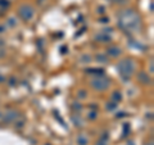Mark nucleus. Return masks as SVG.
I'll return each instance as SVG.
<instances>
[{
	"label": "nucleus",
	"instance_id": "f257e3e1",
	"mask_svg": "<svg viewBox=\"0 0 154 145\" xmlns=\"http://www.w3.org/2000/svg\"><path fill=\"white\" fill-rule=\"evenodd\" d=\"M118 26L126 32H139L141 30V19L132 9H125L118 14Z\"/></svg>",
	"mask_w": 154,
	"mask_h": 145
},
{
	"label": "nucleus",
	"instance_id": "f03ea898",
	"mask_svg": "<svg viewBox=\"0 0 154 145\" xmlns=\"http://www.w3.org/2000/svg\"><path fill=\"white\" fill-rule=\"evenodd\" d=\"M117 69L122 77H130L135 71V63L131 59H123L117 64Z\"/></svg>",
	"mask_w": 154,
	"mask_h": 145
},
{
	"label": "nucleus",
	"instance_id": "7ed1b4c3",
	"mask_svg": "<svg viewBox=\"0 0 154 145\" xmlns=\"http://www.w3.org/2000/svg\"><path fill=\"white\" fill-rule=\"evenodd\" d=\"M91 86L95 89V90H99V91H103V90H107L109 88V80L105 79L103 76H99L94 79L91 81Z\"/></svg>",
	"mask_w": 154,
	"mask_h": 145
},
{
	"label": "nucleus",
	"instance_id": "20e7f679",
	"mask_svg": "<svg viewBox=\"0 0 154 145\" xmlns=\"http://www.w3.org/2000/svg\"><path fill=\"white\" fill-rule=\"evenodd\" d=\"M18 13L19 16H21V18L23 19V21H30V19L33 17V8L31 5H28V4H23V5L19 7L18 9Z\"/></svg>",
	"mask_w": 154,
	"mask_h": 145
},
{
	"label": "nucleus",
	"instance_id": "39448f33",
	"mask_svg": "<svg viewBox=\"0 0 154 145\" xmlns=\"http://www.w3.org/2000/svg\"><path fill=\"white\" fill-rule=\"evenodd\" d=\"M18 117H19V114L16 110H8V112H5V114H4V121H5V122H13V121H16Z\"/></svg>",
	"mask_w": 154,
	"mask_h": 145
},
{
	"label": "nucleus",
	"instance_id": "423d86ee",
	"mask_svg": "<svg viewBox=\"0 0 154 145\" xmlns=\"http://www.w3.org/2000/svg\"><path fill=\"white\" fill-rule=\"evenodd\" d=\"M95 40L99 42H109L110 41V36H108V32L102 31L98 35H95Z\"/></svg>",
	"mask_w": 154,
	"mask_h": 145
},
{
	"label": "nucleus",
	"instance_id": "0eeeda50",
	"mask_svg": "<svg viewBox=\"0 0 154 145\" xmlns=\"http://www.w3.org/2000/svg\"><path fill=\"white\" fill-rule=\"evenodd\" d=\"M107 54L110 55V57H118L119 54H121V49H119L118 46H109L107 49Z\"/></svg>",
	"mask_w": 154,
	"mask_h": 145
},
{
	"label": "nucleus",
	"instance_id": "6e6552de",
	"mask_svg": "<svg viewBox=\"0 0 154 145\" xmlns=\"http://www.w3.org/2000/svg\"><path fill=\"white\" fill-rule=\"evenodd\" d=\"M137 79H139V81H140L141 84H144V85L152 84V80L149 79V76L145 73V72H140V73H139V76H137Z\"/></svg>",
	"mask_w": 154,
	"mask_h": 145
},
{
	"label": "nucleus",
	"instance_id": "1a4fd4ad",
	"mask_svg": "<svg viewBox=\"0 0 154 145\" xmlns=\"http://www.w3.org/2000/svg\"><path fill=\"white\" fill-rule=\"evenodd\" d=\"M77 143H79L80 145H86L88 144V136H85L84 134L79 135V137H77Z\"/></svg>",
	"mask_w": 154,
	"mask_h": 145
},
{
	"label": "nucleus",
	"instance_id": "9d476101",
	"mask_svg": "<svg viewBox=\"0 0 154 145\" xmlns=\"http://www.w3.org/2000/svg\"><path fill=\"white\" fill-rule=\"evenodd\" d=\"M95 59L99 62V63H107L108 62V58H107V55H104V54H98L95 57Z\"/></svg>",
	"mask_w": 154,
	"mask_h": 145
},
{
	"label": "nucleus",
	"instance_id": "9b49d317",
	"mask_svg": "<svg viewBox=\"0 0 154 145\" xmlns=\"http://www.w3.org/2000/svg\"><path fill=\"white\" fill-rule=\"evenodd\" d=\"M112 99L114 100V103H118V101L122 99L121 93H119V91H114V93L112 94Z\"/></svg>",
	"mask_w": 154,
	"mask_h": 145
},
{
	"label": "nucleus",
	"instance_id": "f8f14e48",
	"mask_svg": "<svg viewBox=\"0 0 154 145\" xmlns=\"http://www.w3.org/2000/svg\"><path fill=\"white\" fill-rule=\"evenodd\" d=\"M72 119H73V122H75V125H76V126H79V127L84 126V123H82V119H81L80 117H76V116H73V117H72Z\"/></svg>",
	"mask_w": 154,
	"mask_h": 145
},
{
	"label": "nucleus",
	"instance_id": "ddd939ff",
	"mask_svg": "<svg viewBox=\"0 0 154 145\" xmlns=\"http://www.w3.org/2000/svg\"><path fill=\"white\" fill-rule=\"evenodd\" d=\"M82 63H89V62L91 60V57L90 55H86V54H84L82 57H81V59H80Z\"/></svg>",
	"mask_w": 154,
	"mask_h": 145
},
{
	"label": "nucleus",
	"instance_id": "4468645a",
	"mask_svg": "<svg viewBox=\"0 0 154 145\" xmlns=\"http://www.w3.org/2000/svg\"><path fill=\"white\" fill-rule=\"evenodd\" d=\"M116 107H117V103H114V101H112V103L107 104V109H108V110H113Z\"/></svg>",
	"mask_w": 154,
	"mask_h": 145
},
{
	"label": "nucleus",
	"instance_id": "2eb2a0df",
	"mask_svg": "<svg viewBox=\"0 0 154 145\" xmlns=\"http://www.w3.org/2000/svg\"><path fill=\"white\" fill-rule=\"evenodd\" d=\"M8 23H9V25H11L12 27L17 25V22H14V18H9V19H8Z\"/></svg>",
	"mask_w": 154,
	"mask_h": 145
},
{
	"label": "nucleus",
	"instance_id": "dca6fc26",
	"mask_svg": "<svg viewBox=\"0 0 154 145\" xmlns=\"http://www.w3.org/2000/svg\"><path fill=\"white\" fill-rule=\"evenodd\" d=\"M96 116H98V113H95V112H90L89 118H90V119H95V118H96Z\"/></svg>",
	"mask_w": 154,
	"mask_h": 145
},
{
	"label": "nucleus",
	"instance_id": "f3484780",
	"mask_svg": "<svg viewBox=\"0 0 154 145\" xmlns=\"http://www.w3.org/2000/svg\"><path fill=\"white\" fill-rule=\"evenodd\" d=\"M0 5H2V7H8L9 2H7V0H0Z\"/></svg>",
	"mask_w": 154,
	"mask_h": 145
},
{
	"label": "nucleus",
	"instance_id": "a211bd4d",
	"mask_svg": "<svg viewBox=\"0 0 154 145\" xmlns=\"http://www.w3.org/2000/svg\"><path fill=\"white\" fill-rule=\"evenodd\" d=\"M110 2L118 3V4H126V3H127V0H110Z\"/></svg>",
	"mask_w": 154,
	"mask_h": 145
},
{
	"label": "nucleus",
	"instance_id": "6ab92c4d",
	"mask_svg": "<svg viewBox=\"0 0 154 145\" xmlns=\"http://www.w3.org/2000/svg\"><path fill=\"white\" fill-rule=\"evenodd\" d=\"M5 30H7V27H5V26H4V25H0V33H3Z\"/></svg>",
	"mask_w": 154,
	"mask_h": 145
},
{
	"label": "nucleus",
	"instance_id": "aec40b11",
	"mask_svg": "<svg viewBox=\"0 0 154 145\" xmlns=\"http://www.w3.org/2000/svg\"><path fill=\"white\" fill-rule=\"evenodd\" d=\"M85 91H80V98H85L86 96V94H84Z\"/></svg>",
	"mask_w": 154,
	"mask_h": 145
},
{
	"label": "nucleus",
	"instance_id": "412c9836",
	"mask_svg": "<svg viewBox=\"0 0 154 145\" xmlns=\"http://www.w3.org/2000/svg\"><path fill=\"white\" fill-rule=\"evenodd\" d=\"M99 145H105V141H104V140H100V141H99Z\"/></svg>",
	"mask_w": 154,
	"mask_h": 145
},
{
	"label": "nucleus",
	"instance_id": "4be33fe9",
	"mask_svg": "<svg viewBox=\"0 0 154 145\" xmlns=\"http://www.w3.org/2000/svg\"><path fill=\"white\" fill-rule=\"evenodd\" d=\"M145 145H153V143H152V141H150V143H146Z\"/></svg>",
	"mask_w": 154,
	"mask_h": 145
},
{
	"label": "nucleus",
	"instance_id": "5701e85b",
	"mask_svg": "<svg viewBox=\"0 0 154 145\" xmlns=\"http://www.w3.org/2000/svg\"><path fill=\"white\" fill-rule=\"evenodd\" d=\"M3 80H4V77H3V76H0V81H3Z\"/></svg>",
	"mask_w": 154,
	"mask_h": 145
}]
</instances>
